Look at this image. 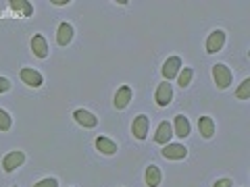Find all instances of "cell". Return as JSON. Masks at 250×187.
I'll return each mask as SVG.
<instances>
[{
  "label": "cell",
  "instance_id": "cell-1",
  "mask_svg": "<svg viewBox=\"0 0 250 187\" xmlns=\"http://www.w3.org/2000/svg\"><path fill=\"white\" fill-rule=\"evenodd\" d=\"M213 79L217 83V88L225 90V88H229V85H231L233 75H231V71L225 65H215L213 67Z\"/></svg>",
  "mask_w": 250,
  "mask_h": 187
},
{
  "label": "cell",
  "instance_id": "cell-2",
  "mask_svg": "<svg viewBox=\"0 0 250 187\" xmlns=\"http://www.w3.org/2000/svg\"><path fill=\"white\" fill-rule=\"evenodd\" d=\"M182 71V58L179 56H171L165 60V65H163V77H165V81L173 79V77H177V73Z\"/></svg>",
  "mask_w": 250,
  "mask_h": 187
},
{
  "label": "cell",
  "instance_id": "cell-3",
  "mask_svg": "<svg viewBox=\"0 0 250 187\" xmlns=\"http://www.w3.org/2000/svg\"><path fill=\"white\" fill-rule=\"evenodd\" d=\"M161 154L165 156V158H169V160H184L188 156V150H186V146H182V144H165V148H163Z\"/></svg>",
  "mask_w": 250,
  "mask_h": 187
},
{
  "label": "cell",
  "instance_id": "cell-4",
  "mask_svg": "<svg viewBox=\"0 0 250 187\" xmlns=\"http://www.w3.org/2000/svg\"><path fill=\"white\" fill-rule=\"evenodd\" d=\"M148 127H150V121H148L146 114H140L134 119V125H131V131H134V137L136 139H146L148 133Z\"/></svg>",
  "mask_w": 250,
  "mask_h": 187
},
{
  "label": "cell",
  "instance_id": "cell-5",
  "mask_svg": "<svg viewBox=\"0 0 250 187\" xmlns=\"http://www.w3.org/2000/svg\"><path fill=\"white\" fill-rule=\"evenodd\" d=\"M23 162H25V154L23 152H9L4 156V160H2V167H4V170L6 173H11V170H15L17 167H21Z\"/></svg>",
  "mask_w": 250,
  "mask_h": 187
},
{
  "label": "cell",
  "instance_id": "cell-6",
  "mask_svg": "<svg viewBox=\"0 0 250 187\" xmlns=\"http://www.w3.org/2000/svg\"><path fill=\"white\" fill-rule=\"evenodd\" d=\"M171 98H173V88L169 85V81H163L159 88H156V96H154L156 104H159V106H167L171 102Z\"/></svg>",
  "mask_w": 250,
  "mask_h": 187
},
{
  "label": "cell",
  "instance_id": "cell-7",
  "mask_svg": "<svg viewBox=\"0 0 250 187\" xmlns=\"http://www.w3.org/2000/svg\"><path fill=\"white\" fill-rule=\"evenodd\" d=\"M223 44H225V34L221 29H217V31H213V34L207 37V52L215 54V52H219L223 48Z\"/></svg>",
  "mask_w": 250,
  "mask_h": 187
},
{
  "label": "cell",
  "instance_id": "cell-8",
  "mask_svg": "<svg viewBox=\"0 0 250 187\" xmlns=\"http://www.w3.org/2000/svg\"><path fill=\"white\" fill-rule=\"evenodd\" d=\"M31 50L38 58H46L48 56V44H46V37L42 34H36L31 37Z\"/></svg>",
  "mask_w": 250,
  "mask_h": 187
},
{
  "label": "cell",
  "instance_id": "cell-9",
  "mask_svg": "<svg viewBox=\"0 0 250 187\" xmlns=\"http://www.w3.org/2000/svg\"><path fill=\"white\" fill-rule=\"evenodd\" d=\"M21 79H23V83H27V85H31V88H40L42 85V75L36 71V69H29V67H25V69H21Z\"/></svg>",
  "mask_w": 250,
  "mask_h": 187
},
{
  "label": "cell",
  "instance_id": "cell-10",
  "mask_svg": "<svg viewBox=\"0 0 250 187\" xmlns=\"http://www.w3.org/2000/svg\"><path fill=\"white\" fill-rule=\"evenodd\" d=\"M131 96H134V92H131L129 85H123V88L117 90V94H115V108L117 111H123V108L129 104Z\"/></svg>",
  "mask_w": 250,
  "mask_h": 187
},
{
  "label": "cell",
  "instance_id": "cell-11",
  "mask_svg": "<svg viewBox=\"0 0 250 187\" xmlns=\"http://www.w3.org/2000/svg\"><path fill=\"white\" fill-rule=\"evenodd\" d=\"M71 40H73V27L69 25V23H61L59 31H57V42L61 46H67Z\"/></svg>",
  "mask_w": 250,
  "mask_h": 187
},
{
  "label": "cell",
  "instance_id": "cell-12",
  "mask_svg": "<svg viewBox=\"0 0 250 187\" xmlns=\"http://www.w3.org/2000/svg\"><path fill=\"white\" fill-rule=\"evenodd\" d=\"M171 133H173V127H171V125L165 121V123H161L159 125V129H156V133H154V139L159 144H169V139H171Z\"/></svg>",
  "mask_w": 250,
  "mask_h": 187
},
{
  "label": "cell",
  "instance_id": "cell-13",
  "mask_svg": "<svg viewBox=\"0 0 250 187\" xmlns=\"http://www.w3.org/2000/svg\"><path fill=\"white\" fill-rule=\"evenodd\" d=\"M73 119L80 125H83V127H96V123H98L96 116H94L92 112H88V111H75Z\"/></svg>",
  "mask_w": 250,
  "mask_h": 187
},
{
  "label": "cell",
  "instance_id": "cell-14",
  "mask_svg": "<svg viewBox=\"0 0 250 187\" xmlns=\"http://www.w3.org/2000/svg\"><path fill=\"white\" fill-rule=\"evenodd\" d=\"M198 129H200V135L202 137H213L215 135V121L210 116H200L198 121Z\"/></svg>",
  "mask_w": 250,
  "mask_h": 187
},
{
  "label": "cell",
  "instance_id": "cell-15",
  "mask_svg": "<svg viewBox=\"0 0 250 187\" xmlns=\"http://www.w3.org/2000/svg\"><path fill=\"white\" fill-rule=\"evenodd\" d=\"M96 148L100 150V154H106V156H111V154L117 152V144L113 142V139L103 137V135H98V137H96Z\"/></svg>",
  "mask_w": 250,
  "mask_h": 187
},
{
  "label": "cell",
  "instance_id": "cell-16",
  "mask_svg": "<svg viewBox=\"0 0 250 187\" xmlns=\"http://www.w3.org/2000/svg\"><path fill=\"white\" fill-rule=\"evenodd\" d=\"M146 185L148 187H159V183H161V168L156 167V165H150L146 168Z\"/></svg>",
  "mask_w": 250,
  "mask_h": 187
},
{
  "label": "cell",
  "instance_id": "cell-17",
  "mask_svg": "<svg viewBox=\"0 0 250 187\" xmlns=\"http://www.w3.org/2000/svg\"><path fill=\"white\" fill-rule=\"evenodd\" d=\"M175 133H177V137H188L190 135V121H188L184 114L175 116Z\"/></svg>",
  "mask_w": 250,
  "mask_h": 187
},
{
  "label": "cell",
  "instance_id": "cell-18",
  "mask_svg": "<svg viewBox=\"0 0 250 187\" xmlns=\"http://www.w3.org/2000/svg\"><path fill=\"white\" fill-rule=\"evenodd\" d=\"M192 75H194V71L186 67L184 71H179V73H177V83L182 85V88H188V85H190V81H192Z\"/></svg>",
  "mask_w": 250,
  "mask_h": 187
},
{
  "label": "cell",
  "instance_id": "cell-19",
  "mask_svg": "<svg viewBox=\"0 0 250 187\" xmlns=\"http://www.w3.org/2000/svg\"><path fill=\"white\" fill-rule=\"evenodd\" d=\"M236 98L238 100H248L250 98V79L242 81V85H240L238 92H236Z\"/></svg>",
  "mask_w": 250,
  "mask_h": 187
},
{
  "label": "cell",
  "instance_id": "cell-20",
  "mask_svg": "<svg viewBox=\"0 0 250 187\" xmlns=\"http://www.w3.org/2000/svg\"><path fill=\"white\" fill-rule=\"evenodd\" d=\"M11 116L9 112H4V111H0V131H9L11 129Z\"/></svg>",
  "mask_w": 250,
  "mask_h": 187
},
{
  "label": "cell",
  "instance_id": "cell-21",
  "mask_svg": "<svg viewBox=\"0 0 250 187\" xmlns=\"http://www.w3.org/2000/svg\"><path fill=\"white\" fill-rule=\"evenodd\" d=\"M11 4H13V9H15V11L21 9L25 15H31V6H29V2H25V0H13Z\"/></svg>",
  "mask_w": 250,
  "mask_h": 187
},
{
  "label": "cell",
  "instance_id": "cell-22",
  "mask_svg": "<svg viewBox=\"0 0 250 187\" xmlns=\"http://www.w3.org/2000/svg\"><path fill=\"white\" fill-rule=\"evenodd\" d=\"M34 187H59L57 179H44V181H38Z\"/></svg>",
  "mask_w": 250,
  "mask_h": 187
},
{
  "label": "cell",
  "instance_id": "cell-23",
  "mask_svg": "<svg viewBox=\"0 0 250 187\" xmlns=\"http://www.w3.org/2000/svg\"><path fill=\"white\" fill-rule=\"evenodd\" d=\"M9 90H11V81L6 79V77H0V94L9 92Z\"/></svg>",
  "mask_w": 250,
  "mask_h": 187
},
{
  "label": "cell",
  "instance_id": "cell-24",
  "mask_svg": "<svg viewBox=\"0 0 250 187\" xmlns=\"http://www.w3.org/2000/svg\"><path fill=\"white\" fill-rule=\"evenodd\" d=\"M213 187H233V183H231V179H219V181H215Z\"/></svg>",
  "mask_w": 250,
  "mask_h": 187
}]
</instances>
